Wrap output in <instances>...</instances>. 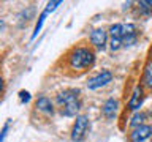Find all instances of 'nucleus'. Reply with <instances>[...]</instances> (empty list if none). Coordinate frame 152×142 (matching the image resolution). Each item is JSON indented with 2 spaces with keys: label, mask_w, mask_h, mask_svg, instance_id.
Returning a JSON list of instances; mask_svg holds the SVG:
<instances>
[{
  "label": "nucleus",
  "mask_w": 152,
  "mask_h": 142,
  "mask_svg": "<svg viewBox=\"0 0 152 142\" xmlns=\"http://www.w3.org/2000/svg\"><path fill=\"white\" fill-rule=\"evenodd\" d=\"M56 103L59 106V112L64 117H76L81 109V98L79 90L66 88L56 96Z\"/></svg>",
  "instance_id": "1"
},
{
  "label": "nucleus",
  "mask_w": 152,
  "mask_h": 142,
  "mask_svg": "<svg viewBox=\"0 0 152 142\" xmlns=\"http://www.w3.org/2000/svg\"><path fill=\"white\" fill-rule=\"evenodd\" d=\"M94 62H95L94 51L89 49V47H86V46L75 47L68 55V65H70V68L75 70V71L87 70L94 65Z\"/></svg>",
  "instance_id": "2"
},
{
  "label": "nucleus",
  "mask_w": 152,
  "mask_h": 142,
  "mask_svg": "<svg viewBox=\"0 0 152 142\" xmlns=\"http://www.w3.org/2000/svg\"><path fill=\"white\" fill-rule=\"evenodd\" d=\"M90 128V122L87 115H78L75 120L73 130H71V141L73 142H83L86 134Z\"/></svg>",
  "instance_id": "3"
},
{
  "label": "nucleus",
  "mask_w": 152,
  "mask_h": 142,
  "mask_svg": "<svg viewBox=\"0 0 152 142\" xmlns=\"http://www.w3.org/2000/svg\"><path fill=\"white\" fill-rule=\"evenodd\" d=\"M111 80H113V73L111 71L109 70H102L100 73H97L87 80V88L89 90L102 88V87H104V85H108Z\"/></svg>",
  "instance_id": "4"
},
{
  "label": "nucleus",
  "mask_w": 152,
  "mask_h": 142,
  "mask_svg": "<svg viewBox=\"0 0 152 142\" xmlns=\"http://www.w3.org/2000/svg\"><path fill=\"white\" fill-rule=\"evenodd\" d=\"M124 40V24H114L109 27V47L111 51H119Z\"/></svg>",
  "instance_id": "5"
},
{
  "label": "nucleus",
  "mask_w": 152,
  "mask_h": 142,
  "mask_svg": "<svg viewBox=\"0 0 152 142\" xmlns=\"http://www.w3.org/2000/svg\"><path fill=\"white\" fill-rule=\"evenodd\" d=\"M151 136H152V126L151 125H140V126L133 128L128 137H130V142H144Z\"/></svg>",
  "instance_id": "6"
},
{
  "label": "nucleus",
  "mask_w": 152,
  "mask_h": 142,
  "mask_svg": "<svg viewBox=\"0 0 152 142\" xmlns=\"http://www.w3.org/2000/svg\"><path fill=\"white\" fill-rule=\"evenodd\" d=\"M138 40V28L135 24H124V40L122 44L124 47H130L136 43Z\"/></svg>",
  "instance_id": "7"
},
{
  "label": "nucleus",
  "mask_w": 152,
  "mask_h": 142,
  "mask_svg": "<svg viewBox=\"0 0 152 142\" xmlns=\"http://www.w3.org/2000/svg\"><path fill=\"white\" fill-rule=\"evenodd\" d=\"M106 41H108V33L103 28H94L90 32V43L97 47V49H104L106 47Z\"/></svg>",
  "instance_id": "8"
},
{
  "label": "nucleus",
  "mask_w": 152,
  "mask_h": 142,
  "mask_svg": "<svg viewBox=\"0 0 152 142\" xmlns=\"http://www.w3.org/2000/svg\"><path fill=\"white\" fill-rule=\"evenodd\" d=\"M142 101H144V93H142V87L141 85H136L132 92V96L128 99V109L132 111H138L142 106Z\"/></svg>",
  "instance_id": "9"
},
{
  "label": "nucleus",
  "mask_w": 152,
  "mask_h": 142,
  "mask_svg": "<svg viewBox=\"0 0 152 142\" xmlns=\"http://www.w3.org/2000/svg\"><path fill=\"white\" fill-rule=\"evenodd\" d=\"M103 115L108 118V120H113L114 117H116V114H117V111H119V101L116 98H109V99H106L104 101V104H103Z\"/></svg>",
  "instance_id": "10"
},
{
  "label": "nucleus",
  "mask_w": 152,
  "mask_h": 142,
  "mask_svg": "<svg viewBox=\"0 0 152 142\" xmlns=\"http://www.w3.org/2000/svg\"><path fill=\"white\" fill-rule=\"evenodd\" d=\"M35 106H37L38 111L43 112V114H48V115H52V114H54V106H52L51 99L46 98V96H40V98H38L37 103H35Z\"/></svg>",
  "instance_id": "11"
},
{
  "label": "nucleus",
  "mask_w": 152,
  "mask_h": 142,
  "mask_svg": "<svg viewBox=\"0 0 152 142\" xmlns=\"http://www.w3.org/2000/svg\"><path fill=\"white\" fill-rule=\"evenodd\" d=\"M142 85L147 88H152V62H149L144 66V71H142Z\"/></svg>",
  "instance_id": "12"
},
{
  "label": "nucleus",
  "mask_w": 152,
  "mask_h": 142,
  "mask_svg": "<svg viewBox=\"0 0 152 142\" xmlns=\"http://www.w3.org/2000/svg\"><path fill=\"white\" fill-rule=\"evenodd\" d=\"M48 14H49V11H48V9H45V11L40 14V17H38V22H37V25H35V30H33L32 40H35V38L38 36V33L41 32V27H43V24H45V19H46Z\"/></svg>",
  "instance_id": "13"
},
{
  "label": "nucleus",
  "mask_w": 152,
  "mask_h": 142,
  "mask_svg": "<svg viewBox=\"0 0 152 142\" xmlns=\"http://www.w3.org/2000/svg\"><path fill=\"white\" fill-rule=\"evenodd\" d=\"M144 114H136V115L135 117H133V120H132V123H130V125L132 126H140V125H142V120H144Z\"/></svg>",
  "instance_id": "14"
},
{
  "label": "nucleus",
  "mask_w": 152,
  "mask_h": 142,
  "mask_svg": "<svg viewBox=\"0 0 152 142\" xmlns=\"http://www.w3.org/2000/svg\"><path fill=\"white\" fill-rule=\"evenodd\" d=\"M19 99H21V103H28L30 101V93L26 92V90H21L19 92Z\"/></svg>",
  "instance_id": "15"
},
{
  "label": "nucleus",
  "mask_w": 152,
  "mask_h": 142,
  "mask_svg": "<svg viewBox=\"0 0 152 142\" xmlns=\"http://www.w3.org/2000/svg\"><path fill=\"white\" fill-rule=\"evenodd\" d=\"M8 126H10V123L7 122V123H5V125H3V130H2V139H0V141H5V136H7V131H8Z\"/></svg>",
  "instance_id": "16"
},
{
  "label": "nucleus",
  "mask_w": 152,
  "mask_h": 142,
  "mask_svg": "<svg viewBox=\"0 0 152 142\" xmlns=\"http://www.w3.org/2000/svg\"><path fill=\"white\" fill-rule=\"evenodd\" d=\"M151 11H152V0H151Z\"/></svg>",
  "instance_id": "17"
}]
</instances>
